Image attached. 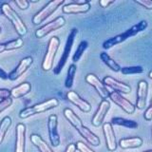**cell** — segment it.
Instances as JSON below:
<instances>
[{
	"label": "cell",
	"mask_w": 152,
	"mask_h": 152,
	"mask_svg": "<svg viewBox=\"0 0 152 152\" xmlns=\"http://www.w3.org/2000/svg\"><path fill=\"white\" fill-rule=\"evenodd\" d=\"M147 25H148V24H147V22L145 20H142L140 22H138L137 24H135L134 26H132L131 28H128V30L120 33V34H117V35L113 36L111 38H108L107 40H106L103 43L102 47L104 50L111 49V48L115 47L116 45L125 42L126 40L128 39V38H130L132 36H135L138 34V33L144 31L147 28Z\"/></svg>",
	"instance_id": "1"
},
{
	"label": "cell",
	"mask_w": 152,
	"mask_h": 152,
	"mask_svg": "<svg viewBox=\"0 0 152 152\" xmlns=\"http://www.w3.org/2000/svg\"><path fill=\"white\" fill-rule=\"evenodd\" d=\"M1 12L8 18V20L12 24L14 30L16 31L19 36H24L27 34L28 28L25 23L23 22L21 17L18 15L17 12L10 6L8 3H4L1 5Z\"/></svg>",
	"instance_id": "2"
},
{
	"label": "cell",
	"mask_w": 152,
	"mask_h": 152,
	"mask_svg": "<svg viewBox=\"0 0 152 152\" xmlns=\"http://www.w3.org/2000/svg\"><path fill=\"white\" fill-rule=\"evenodd\" d=\"M58 106H59L58 100L55 98H51L43 103H39V104H34V106L23 108L22 110L19 112V117L21 119H27V118L31 117L32 115H35V114L43 113L45 111L50 110V109L55 108Z\"/></svg>",
	"instance_id": "3"
},
{
	"label": "cell",
	"mask_w": 152,
	"mask_h": 152,
	"mask_svg": "<svg viewBox=\"0 0 152 152\" xmlns=\"http://www.w3.org/2000/svg\"><path fill=\"white\" fill-rule=\"evenodd\" d=\"M78 28H73L70 30V32L69 33L68 38H66V44H65V48H64V50L62 52V55L60 57V59L58 61V63L55 66V68L53 69V73L55 75H59L61 73L62 69H64V66L68 61L69 54H70V51L72 50V47L74 44V41H75V38L78 34Z\"/></svg>",
	"instance_id": "4"
},
{
	"label": "cell",
	"mask_w": 152,
	"mask_h": 152,
	"mask_svg": "<svg viewBox=\"0 0 152 152\" xmlns=\"http://www.w3.org/2000/svg\"><path fill=\"white\" fill-rule=\"evenodd\" d=\"M59 46H60L59 38L57 36L51 37L49 41V44H48L46 54L42 62V69L44 71H50L52 69L54 63V58L56 56V52L59 49Z\"/></svg>",
	"instance_id": "5"
},
{
	"label": "cell",
	"mask_w": 152,
	"mask_h": 152,
	"mask_svg": "<svg viewBox=\"0 0 152 152\" xmlns=\"http://www.w3.org/2000/svg\"><path fill=\"white\" fill-rule=\"evenodd\" d=\"M65 4V0H52L50 1L46 6L40 10L34 16L32 17V23L34 25H40L48 17H50L52 13L57 11L60 6Z\"/></svg>",
	"instance_id": "6"
},
{
	"label": "cell",
	"mask_w": 152,
	"mask_h": 152,
	"mask_svg": "<svg viewBox=\"0 0 152 152\" xmlns=\"http://www.w3.org/2000/svg\"><path fill=\"white\" fill-rule=\"evenodd\" d=\"M66 25V19L63 16H58L57 18L53 19L52 21L49 22L46 25L42 26L35 31V36L37 38H44L48 34H50V32L57 31L64 27Z\"/></svg>",
	"instance_id": "7"
},
{
	"label": "cell",
	"mask_w": 152,
	"mask_h": 152,
	"mask_svg": "<svg viewBox=\"0 0 152 152\" xmlns=\"http://www.w3.org/2000/svg\"><path fill=\"white\" fill-rule=\"evenodd\" d=\"M48 131H49L50 145L54 147L59 146L61 139L58 133V117L55 114H51L48 119Z\"/></svg>",
	"instance_id": "8"
},
{
	"label": "cell",
	"mask_w": 152,
	"mask_h": 152,
	"mask_svg": "<svg viewBox=\"0 0 152 152\" xmlns=\"http://www.w3.org/2000/svg\"><path fill=\"white\" fill-rule=\"evenodd\" d=\"M86 82L89 84L91 87L96 90L98 95L103 100H107V98L109 96V90L107 89V86L104 85L101 80H100L96 75L93 73H89L86 76Z\"/></svg>",
	"instance_id": "9"
},
{
	"label": "cell",
	"mask_w": 152,
	"mask_h": 152,
	"mask_svg": "<svg viewBox=\"0 0 152 152\" xmlns=\"http://www.w3.org/2000/svg\"><path fill=\"white\" fill-rule=\"evenodd\" d=\"M108 97L111 99V101L114 104H116L118 107H120L127 114H133L135 112L136 107L130 101H128L127 99L124 97L121 93H119L117 91H112L109 93Z\"/></svg>",
	"instance_id": "10"
},
{
	"label": "cell",
	"mask_w": 152,
	"mask_h": 152,
	"mask_svg": "<svg viewBox=\"0 0 152 152\" xmlns=\"http://www.w3.org/2000/svg\"><path fill=\"white\" fill-rule=\"evenodd\" d=\"M109 108H110V103H109L107 100H102L97 108V110L95 111L94 115L92 117L91 124L93 126L99 127L103 125L104 120L107 116V113L109 110Z\"/></svg>",
	"instance_id": "11"
},
{
	"label": "cell",
	"mask_w": 152,
	"mask_h": 152,
	"mask_svg": "<svg viewBox=\"0 0 152 152\" xmlns=\"http://www.w3.org/2000/svg\"><path fill=\"white\" fill-rule=\"evenodd\" d=\"M32 63H33L32 57L28 56V57H25V58H23L16 68L13 69L11 72L8 74V79H10L11 81H15L18 78H20L28 70V69L32 65Z\"/></svg>",
	"instance_id": "12"
},
{
	"label": "cell",
	"mask_w": 152,
	"mask_h": 152,
	"mask_svg": "<svg viewBox=\"0 0 152 152\" xmlns=\"http://www.w3.org/2000/svg\"><path fill=\"white\" fill-rule=\"evenodd\" d=\"M103 133L106 139L107 148L109 151H115L117 149V140L115 136V132L112 127L111 123H104L103 125Z\"/></svg>",
	"instance_id": "13"
},
{
	"label": "cell",
	"mask_w": 152,
	"mask_h": 152,
	"mask_svg": "<svg viewBox=\"0 0 152 152\" xmlns=\"http://www.w3.org/2000/svg\"><path fill=\"white\" fill-rule=\"evenodd\" d=\"M66 99L71 104H73L74 106L77 107L81 111H83L85 113H88L91 110V104L88 101H86L85 99H83L77 92L73 91V90H70V91L66 93Z\"/></svg>",
	"instance_id": "14"
},
{
	"label": "cell",
	"mask_w": 152,
	"mask_h": 152,
	"mask_svg": "<svg viewBox=\"0 0 152 152\" xmlns=\"http://www.w3.org/2000/svg\"><path fill=\"white\" fill-rule=\"evenodd\" d=\"M103 83L112 88L114 91H117L119 93H124V94H129L131 92V87L129 85L125 84L123 82H120L116 79H114L111 76H106L103 80Z\"/></svg>",
	"instance_id": "15"
},
{
	"label": "cell",
	"mask_w": 152,
	"mask_h": 152,
	"mask_svg": "<svg viewBox=\"0 0 152 152\" xmlns=\"http://www.w3.org/2000/svg\"><path fill=\"white\" fill-rule=\"evenodd\" d=\"M148 93V84L146 81L142 80L138 83L137 87V100L135 107L138 109H144L146 104V98Z\"/></svg>",
	"instance_id": "16"
},
{
	"label": "cell",
	"mask_w": 152,
	"mask_h": 152,
	"mask_svg": "<svg viewBox=\"0 0 152 152\" xmlns=\"http://www.w3.org/2000/svg\"><path fill=\"white\" fill-rule=\"evenodd\" d=\"M90 10V2L84 1L82 3H69L64 5L62 11L66 14H77V13H85Z\"/></svg>",
	"instance_id": "17"
},
{
	"label": "cell",
	"mask_w": 152,
	"mask_h": 152,
	"mask_svg": "<svg viewBox=\"0 0 152 152\" xmlns=\"http://www.w3.org/2000/svg\"><path fill=\"white\" fill-rule=\"evenodd\" d=\"M26 150V126L18 124L15 127V148L14 152H25Z\"/></svg>",
	"instance_id": "18"
},
{
	"label": "cell",
	"mask_w": 152,
	"mask_h": 152,
	"mask_svg": "<svg viewBox=\"0 0 152 152\" xmlns=\"http://www.w3.org/2000/svg\"><path fill=\"white\" fill-rule=\"evenodd\" d=\"M77 132L88 142L89 145H91L93 146L100 145V142H101V141H100L99 137L96 134H94V133L90 130L89 128H88L87 126H83L82 127L79 128V129L77 130Z\"/></svg>",
	"instance_id": "19"
},
{
	"label": "cell",
	"mask_w": 152,
	"mask_h": 152,
	"mask_svg": "<svg viewBox=\"0 0 152 152\" xmlns=\"http://www.w3.org/2000/svg\"><path fill=\"white\" fill-rule=\"evenodd\" d=\"M31 86L30 83L24 82L20 85L14 87L12 89H11V97L12 99H19L21 97L26 96L27 94L31 92Z\"/></svg>",
	"instance_id": "20"
},
{
	"label": "cell",
	"mask_w": 152,
	"mask_h": 152,
	"mask_svg": "<svg viewBox=\"0 0 152 152\" xmlns=\"http://www.w3.org/2000/svg\"><path fill=\"white\" fill-rule=\"evenodd\" d=\"M119 145L124 149H131V148H139L142 145V140L140 137H130V138H123L119 142Z\"/></svg>",
	"instance_id": "21"
},
{
	"label": "cell",
	"mask_w": 152,
	"mask_h": 152,
	"mask_svg": "<svg viewBox=\"0 0 152 152\" xmlns=\"http://www.w3.org/2000/svg\"><path fill=\"white\" fill-rule=\"evenodd\" d=\"M64 116L76 130H78L80 127H82L84 126L82 120H81L80 117L72 110V109L65 108L64 109Z\"/></svg>",
	"instance_id": "22"
},
{
	"label": "cell",
	"mask_w": 152,
	"mask_h": 152,
	"mask_svg": "<svg viewBox=\"0 0 152 152\" xmlns=\"http://www.w3.org/2000/svg\"><path fill=\"white\" fill-rule=\"evenodd\" d=\"M31 142L40 152H54L51 147L47 144L46 141L38 134L31 135Z\"/></svg>",
	"instance_id": "23"
},
{
	"label": "cell",
	"mask_w": 152,
	"mask_h": 152,
	"mask_svg": "<svg viewBox=\"0 0 152 152\" xmlns=\"http://www.w3.org/2000/svg\"><path fill=\"white\" fill-rule=\"evenodd\" d=\"M23 39L22 38H17V39H14L12 40L10 42L7 43H1L0 44V53L4 51H7V50H18V49H21L23 47Z\"/></svg>",
	"instance_id": "24"
},
{
	"label": "cell",
	"mask_w": 152,
	"mask_h": 152,
	"mask_svg": "<svg viewBox=\"0 0 152 152\" xmlns=\"http://www.w3.org/2000/svg\"><path fill=\"white\" fill-rule=\"evenodd\" d=\"M100 58H101V60L104 62V64H106L109 69H110L111 70L115 71V72H118V71H121V66L120 65H119L117 62L114 60L113 58H111L110 56L108 55V53H107V52H101L100 53Z\"/></svg>",
	"instance_id": "25"
},
{
	"label": "cell",
	"mask_w": 152,
	"mask_h": 152,
	"mask_svg": "<svg viewBox=\"0 0 152 152\" xmlns=\"http://www.w3.org/2000/svg\"><path fill=\"white\" fill-rule=\"evenodd\" d=\"M111 125L125 126L126 128H131V129H134V128L138 127V124L135 121L128 120V119H125V118H122V117H114V118H112Z\"/></svg>",
	"instance_id": "26"
},
{
	"label": "cell",
	"mask_w": 152,
	"mask_h": 152,
	"mask_svg": "<svg viewBox=\"0 0 152 152\" xmlns=\"http://www.w3.org/2000/svg\"><path fill=\"white\" fill-rule=\"evenodd\" d=\"M76 70H77V66H76L75 64H71L69 66L68 73H66V80H65V87L66 88H70L73 86Z\"/></svg>",
	"instance_id": "27"
},
{
	"label": "cell",
	"mask_w": 152,
	"mask_h": 152,
	"mask_svg": "<svg viewBox=\"0 0 152 152\" xmlns=\"http://www.w3.org/2000/svg\"><path fill=\"white\" fill-rule=\"evenodd\" d=\"M88 48V41L83 40V41H81L79 43L77 49H76L75 52L73 53V56H72V62H73V64L77 63V62L81 59V57L83 56L84 52L86 51V50H87Z\"/></svg>",
	"instance_id": "28"
},
{
	"label": "cell",
	"mask_w": 152,
	"mask_h": 152,
	"mask_svg": "<svg viewBox=\"0 0 152 152\" xmlns=\"http://www.w3.org/2000/svg\"><path fill=\"white\" fill-rule=\"evenodd\" d=\"M12 126V119L9 116H6L0 122V144L4 141V138L6 136L9 128Z\"/></svg>",
	"instance_id": "29"
},
{
	"label": "cell",
	"mask_w": 152,
	"mask_h": 152,
	"mask_svg": "<svg viewBox=\"0 0 152 152\" xmlns=\"http://www.w3.org/2000/svg\"><path fill=\"white\" fill-rule=\"evenodd\" d=\"M121 72L125 75L131 74H140L144 72V68L141 66H124L121 69Z\"/></svg>",
	"instance_id": "30"
},
{
	"label": "cell",
	"mask_w": 152,
	"mask_h": 152,
	"mask_svg": "<svg viewBox=\"0 0 152 152\" xmlns=\"http://www.w3.org/2000/svg\"><path fill=\"white\" fill-rule=\"evenodd\" d=\"M12 97H9V98H6L4 100H1L0 101V113L3 112L4 110H6V109L11 107L12 104Z\"/></svg>",
	"instance_id": "31"
},
{
	"label": "cell",
	"mask_w": 152,
	"mask_h": 152,
	"mask_svg": "<svg viewBox=\"0 0 152 152\" xmlns=\"http://www.w3.org/2000/svg\"><path fill=\"white\" fill-rule=\"evenodd\" d=\"M76 145V149L80 152H95L94 150H92L88 145H87L83 142H77L75 144Z\"/></svg>",
	"instance_id": "32"
},
{
	"label": "cell",
	"mask_w": 152,
	"mask_h": 152,
	"mask_svg": "<svg viewBox=\"0 0 152 152\" xmlns=\"http://www.w3.org/2000/svg\"><path fill=\"white\" fill-rule=\"evenodd\" d=\"M13 3L16 5V6L24 11V10H27L28 7H30V1H28V0H14Z\"/></svg>",
	"instance_id": "33"
},
{
	"label": "cell",
	"mask_w": 152,
	"mask_h": 152,
	"mask_svg": "<svg viewBox=\"0 0 152 152\" xmlns=\"http://www.w3.org/2000/svg\"><path fill=\"white\" fill-rule=\"evenodd\" d=\"M135 3L141 5L146 10H152V0H135Z\"/></svg>",
	"instance_id": "34"
},
{
	"label": "cell",
	"mask_w": 152,
	"mask_h": 152,
	"mask_svg": "<svg viewBox=\"0 0 152 152\" xmlns=\"http://www.w3.org/2000/svg\"><path fill=\"white\" fill-rule=\"evenodd\" d=\"M144 117H145V119L146 121H152V99L150 101L148 107H147L146 110L145 111Z\"/></svg>",
	"instance_id": "35"
},
{
	"label": "cell",
	"mask_w": 152,
	"mask_h": 152,
	"mask_svg": "<svg viewBox=\"0 0 152 152\" xmlns=\"http://www.w3.org/2000/svg\"><path fill=\"white\" fill-rule=\"evenodd\" d=\"M9 97H11V90L0 88V100H4Z\"/></svg>",
	"instance_id": "36"
},
{
	"label": "cell",
	"mask_w": 152,
	"mask_h": 152,
	"mask_svg": "<svg viewBox=\"0 0 152 152\" xmlns=\"http://www.w3.org/2000/svg\"><path fill=\"white\" fill-rule=\"evenodd\" d=\"M113 3H114L113 0H100L99 1L100 6H101L102 8H107L109 5H111Z\"/></svg>",
	"instance_id": "37"
},
{
	"label": "cell",
	"mask_w": 152,
	"mask_h": 152,
	"mask_svg": "<svg viewBox=\"0 0 152 152\" xmlns=\"http://www.w3.org/2000/svg\"><path fill=\"white\" fill-rule=\"evenodd\" d=\"M76 145L75 144H70L68 146H66V148L65 150V152H76Z\"/></svg>",
	"instance_id": "38"
},
{
	"label": "cell",
	"mask_w": 152,
	"mask_h": 152,
	"mask_svg": "<svg viewBox=\"0 0 152 152\" xmlns=\"http://www.w3.org/2000/svg\"><path fill=\"white\" fill-rule=\"evenodd\" d=\"M0 79H2V80L8 79V73L1 68H0Z\"/></svg>",
	"instance_id": "39"
},
{
	"label": "cell",
	"mask_w": 152,
	"mask_h": 152,
	"mask_svg": "<svg viewBox=\"0 0 152 152\" xmlns=\"http://www.w3.org/2000/svg\"><path fill=\"white\" fill-rule=\"evenodd\" d=\"M148 76H149V78H150V79H152V70L148 73Z\"/></svg>",
	"instance_id": "40"
},
{
	"label": "cell",
	"mask_w": 152,
	"mask_h": 152,
	"mask_svg": "<svg viewBox=\"0 0 152 152\" xmlns=\"http://www.w3.org/2000/svg\"><path fill=\"white\" fill-rule=\"evenodd\" d=\"M145 152H152V150H147V151H145Z\"/></svg>",
	"instance_id": "41"
},
{
	"label": "cell",
	"mask_w": 152,
	"mask_h": 152,
	"mask_svg": "<svg viewBox=\"0 0 152 152\" xmlns=\"http://www.w3.org/2000/svg\"><path fill=\"white\" fill-rule=\"evenodd\" d=\"M1 31H2V30H1V28H0V33H1Z\"/></svg>",
	"instance_id": "42"
}]
</instances>
